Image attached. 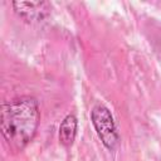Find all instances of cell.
<instances>
[{
	"label": "cell",
	"instance_id": "6da1fadb",
	"mask_svg": "<svg viewBox=\"0 0 161 161\" xmlns=\"http://www.w3.org/2000/svg\"><path fill=\"white\" fill-rule=\"evenodd\" d=\"M39 118V104L34 97L21 96L1 104V135L11 152H20L33 140Z\"/></svg>",
	"mask_w": 161,
	"mask_h": 161
},
{
	"label": "cell",
	"instance_id": "7a4b0ae2",
	"mask_svg": "<svg viewBox=\"0 0 161 161\" xmlns=\"http://www.w3.org/2000/svg\"><path fill=\"white\" fill-rule=\"evenodd\" d=\"M91 119L98 137L108 150H114L118 145L119 136L109 109L104 104H96L91 112Z\"/></svg>",
	"mask_w": 161,
	"mask_h": 161
},
{
	"label": "cell",
	"instance_id": "3957f363",
	"mask_svg": "<svg viewBox=\"0 0 161 161\" xmlns=\"http://www.w3.org/2000/svg\"><path fill=\"white\" fill-rule=\"evenodd\" d=\"M15 13L26 21H39L49 13V4L45 1H15Z\"/></svg>",
	"mask_w": 161,
	"mask_h": 161
},
{
	"label": "cell",
	"instance_id": "277c9868",
	"mask_svg": "<svg viewBox=\"0 0 161 161\" xmlns=\"http://www.w3.org/2000/svg\"><path fill=\"white\" fill-rule=\"evenodd\" d=\"M77 133V118L74 114L64 117L59 126V141L63 146H70Z\"/></svg>",
	"mask_w": 161,
	"mask_h": 161
}]
</instances>
